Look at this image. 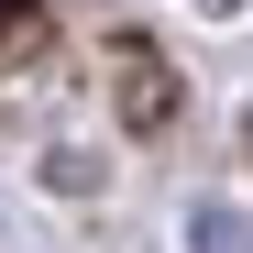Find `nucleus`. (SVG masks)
Instances as JSON below:
<instances>
[{
    "mask_svg": "<svg viewBox=\"0 0 253 253\" xmlns=\"http://www.w3.org/2000/svg\"><path fill=\"white\" fill-rule=\"evenodd\" d=\"M198 11H242V0H198Z\"/></svg>",
    "mask_w": 253,
    "mask_h": 253,
    "instance_id": "nucleus-3",
    "label": "nucleus"
},
{
    "mask_svg": "<svg viewBox=\"0 0 253 253\" xmlns=\"http://www.w3.org/2000/svg\"><path fill=\"white\" fill-rule=\"evenodd\" d=\"M121 77H132V88H121V110H132V121H165V110H176V77H165L143 44H121Z\"/></svg>",
    "mask_w": 253,
    "mask_h": 253,
    "instance_id": "nucleus-1",
    "label": "nucleus"
},
{
    "mask_svg": "<svg viewBox=\"0 0 253 253\" xmlns=\"http://www.w3.org/2000/svg\"><path fill=\"white\" fill-rule=\"evenodd\" d=\"M242 132H253V121H242Z\"/></svg>",
    "mask_w": 253,
    "mask_h": 253,
    "instance_id": "nucleus-4",
    "label": "nucleus"
},
{
    "mask_svg": "<svg viewBox=\"0 0 253 253\" xmlns=\"http://www.w3.org/2000/svg\"><path fill=\"white\" fill-rule=\"evenodd\" d=\"M187 242L198 253H253V209H220V198H209L198 220H187Z\"/></svg>",
    "mask_w": 253,
    "mask_h": 253,
    "instance_id": "nucleus-2",
    "label": "nucleus"
}]
</instances>
